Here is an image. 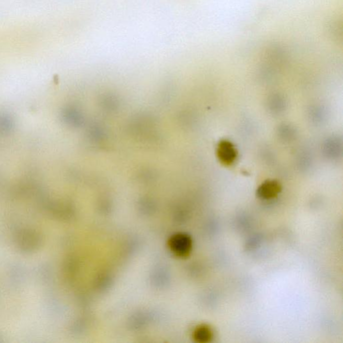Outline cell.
I'll list each match as a JSON object with an SVG mask.
<instances>
[{"label": "cell", "instance_id": "obj_1", "mask_svg": "<svg viewBox=\"0 0 343 343\" xmlns=\"http://www.w3.org/2000/svg\"><path fill=\"white\" fill-rule=\"evenodd\" d=\"M218 155L222 163L230 165L236 160L238 152L232 142L224 140L218 144Z\"/></svg>", "mask_w": 343, "mask_h": 343}, {"label": "cell", "instance_id": "obj_2", "mask_svg": "<svg viewBox=\"0 0 343 343\" xmlns=\"http://www.w3.org/2000/svg\"><path fill=\"white\" fill-rule=\"evenodd\" d=\"M282 187L276 180H267L260 185L257 190V196L263 200L275 198L281 192Z\"/></svg>", "mask_w": 343, "mask_h": 343}, {"label": "cell", "instance_id": "obj_3", "mask_svg": "<svg viewBox=\"0 0 343 343\" xmlns=\"http://www.w3.org/2000/svg\"><path fill=\"white\" fill-rule=\"evenodd\" d=\"M214 337L212 329L208 325H200L195 329L194 338L197 342L200 343L210 342Z\"/></svg>", "mask_w": 343, "mask_h": 343}]
</instances>
